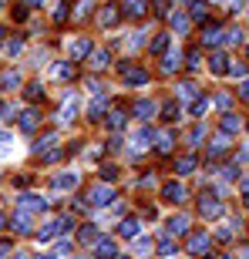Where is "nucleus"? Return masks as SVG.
<instances>
[{
  "label": "nucleus",
  "instance_id": "obj_1",
  "mask_svg": "<svg viewBox=\"0 0 249 259\" xmlns=\"http://www.w3.org/2000/svg\"><path fill=\"white\" fill-rule=\"evenodd\" d=\"M71 226H74V219H71V215H61V219L48 222V226H44V229L37 232V239H40V242H51L54 236H61V232H67Z\"/></svg>",
  "mask_w": 249,
  "mask_h": 259
},
{
  "label": "nucleus",
  "instance_id": "obj_2",
  "mask_svg": "<svg viewBox=\"0 0 249 259\" xmlns=\"http://www.w3.org/2000/svg\"><path fill=\"white\" fill-rule=\"evenodd\" d=\"M118 71H121V81H124V84H132V88H138V84H145V81H148V71H145V67H138V64H124V61H121V67H118Z\"/></svg>",
  "mask_w": 249,
  "mask_h": 259
},
{
  "label": "nucleus",
  "instance_id": "obj_3",
  "mask_svg": "<svg viewBox=\"0 0 249 259\" xmlns=\"http://www.w3.org/2000/svg\"><path fill=\"white\" fill-rule=\"evenodd\" d=\"M199 215H202V219H219V215H222V202L216 199V195H202Z\"/></svg>",
  "mask_w": 249,
  "mask_h": 259
},
{
  "label": "nucleus",
  "instance_id": "obj_4",
  "mask_svg": "<svg viewBox=\"0 0 249 259\" xmlns=\"http://www.w3.org/2000/svg\"><path fill=\"white\" fill-rule=\"evenodd\" d=\"M111 199H115V189H111V185H95V189L88 192V202H91V205H111Z\"/></svg>",
  "mask_w": 249,
  "mask_h": 259
},
{
  "label": "nucleus",
  "instance_id": "obj_5",
  "mask_svg": "<svg viewBox=\"0 0 249 259\" xmlns=\"http://www.w3.org/2000/svg\"><path fill=\"white\" fill-rule=\"evenodd\" d=\"M189 252L192 256H209V236H205V232H192L189 236Z\"/></svg>",
  "mask_w": 249,
  "mask_h": 259
},
{
  "label": "nucleus",
  "instance_id": "obj_6",
  "mask_svg": "<svg viewBox=\"0 0 249 259\" xmlns=\"http://www.w3.org/2000/svg\"><path fill=\"white\" fill-rule=\"evenodd\" d=\"M115 239H108V236H98V242H95V256L98 259H115Z\"/></svg>",
  "mask_w": 249,
  "mask_h": 259
},
{
  "label": "nucleus",
  "instance_id": "obj_7",
  "mask_svg": "<svg viewBox=\"0 0 249 259\" xmlns=\"http://www.w3.org/2000/svg\"><path fill=\"white\" fill-rule=\"evenodd\" d=\"M118 17H121V10H118L115 4H108V7H101V10H98V24H101V27H115V24H118Z\"/></svg>",
  "mask_w": 249,
  "mask_h": 259
},
{
  "label": "nucleus",
  "instance_id": "obj_8",
  "mask_svg": "<svg viewBox=\"0 0 249 259\" xmlns=\"http://www.w3.org/2000/svg\"><path fill=\"white\" fill-rule=\"evenodd\" d=\"M10 229L20 232V236H30V232H34V222H30L27 212H20V215H14V219H10Z\"/></svg>",
  "mask_w": 249,
  "mask_h": 259
},
{
  "label": "nucleus",
  "instance_id": "obj_9",
  "mask_svg": "<svg viewBox=\"0 0 249 259\" xmlns=\"http://www.w3.org/2000/svg\"><path fill=\"white\" fill-rule=\"evenodd\" d=\"M20 209H27V212H44V209H48V202H44V199H40V195H20Z\"/></svg>",
  "mask_w": 249,
  "mask_h": 259
},
{
  "label": "nucleus",
  "instance_id": "obj_10",
  "mask_svg": "<svg viewBox=\"0 0 249 259\" xmlns=\"http://www.w3.org/2000/svg\"><path fill=\"white\" fill-rule=\"evenodd\" d=\"M162 195H165V202H185V189L179 182H165L162 185Z\"/></svg>",
  "mask_w": 249,
  "mask_h": 259
},
{
  "label": "nucleus",
  "instance_id": "obj_11",
  "mask_svg": "<svg viewBox=\"0 0 249 259\" xmlns=\"http://www.w3.org/2000/svg\"><path fill=\"white\" fill-rule=\"evenodd\" d=\"M209 71H212V74H226V71H229V58H226L222 51H212V58H209Z\"/></svg>",
  "mask_w": 249,
  "mask_h": 259
},
{
  "label": "nucleus",
  "instance_id": "obj_12",
  "mask_svg": "<svg viewBox=\"0 0 249 259\" xmlns=\"http://www.w3.org/2000/svg\"><path fill=\"white\" fill-rule=\"evenodd\" d=\"M105 115H108V101L98 95L95 101H91V108H88V118H91V121H98V118H105Z\"/></svg>",
  "mask_w": 249,
  "mask_h": 259
},
{
  "label": "nucleus",
  "instance_id": "obj_13",
  "mask_svg": "<svg viewBox=\"0 0 249 259\" xmlns=\"http://www.w3.org/2000/svg\"><path fill=\"white\" fill-rule=\"evenodd\" d=\"M85 54H91V40H88V37H77L74 44H71V61H81Z\"/></svg>",
  "mask_w": 249,
  "mask_h": 259
},
{
  "label": "nucleus",
  "instance_id": "obj_14",
  "mask_svg": "<svg viewBox=\"0 0 249 259\" xmlns=\"http://www.w3.org/2000/svg\"><path fill=\"white\" fill-rule=\"evenodd\" d=\"M189 232V219L185 215H172L169 219V236H185Z\"/></svg>",
  "mask_w": 249,
  "mask_h": 259
},
{
  "label": "nucleus",
  "instance_id": "obj_15",
  "mask_svg": "<svg viewBox=\"0 0 249 259\" xmlns=\"http://www.w3.org/2000/svg\"><path fill=\"white\" fill-rule=\"evenodd\" d=\"M152 115H155V105L148 101V98H142V101H135V118H142V121H148Z\"/></svg>",
  "mask_w": 249,
  "mask_h": 259
},
{
  "label": "nucleus",
  "instance_id": "obj_16",
  "mask_svg": "<svg viewBox=\"0 0 249 259\" xmlns=\"http://www.w3.org/2000/svg\"><path fill=\"white\" fill-rule=\"evenodd\" d=\"M145 10H148V0H124V14L128 17H142Z\"/></svg>",
  "mask_w": 249,
  "mask_h": 259
},
{
  "label": "nucleus",
  "instance_id": "obj_17",
  "mask_svg": "<svg viewBox=\"0 0 249 259\" xmlns=\"http://www.w3.org/2000/svg\"><path fill=\"white\" fill-rule=\"evenodd\" d=\"M105 118H108V128H111V132H121V128H124V111H121V108H111Z\"/></svg>",
  "mask_w": 249,
  "mask_h": 259
},
{
  "label": "nucleus",
  "instance_id": "obj_18",
  "mask_svg": "<svg viewBox=\"0 0 249 259\" xmlns=\"http://www.w3.org/2000/svg\"><path fill=\"white\" fill-rule=\"evenodd\" d=\"M118 236H124V239H135V236H138V219H121V226H118Z\"/></svg>",
  "mask_w": 249,
  "mask_h": 259
},
{
  "label": "nucleus",
  "instance_id": "obj_19",
  "mask_svg": "<svg viewBox=\"0 0 249 259\" xmlns=\"http://www.w3.org/2000/svg\"><path fill=\"white\" fill-rule=\"evenodd\" d=\"M172 145H175L172 132H158L155 135V148H158V152H172Z\"/></svg>",
  "mask_w": 249,
  "mask_h": 259
},
{
  "label": "nucleus",
  "instance_id": "obj_20",
  "mask_svg": "<svg viewBox=\"0 0 249 259\" xmlns=\"http://www.w3.org/2000/svg\"><path fill=\"white\" fill-rule=\"evenodd\" d=\"M222 34H226V30H219V27H205V30H202V44L216 48V44L222 40Z\"/></svg>",
  "mask_w": 249,
  "mask_h": 259
},
{
  "label": "nucleus",
  "instance_id": "obj_21",
  "mask_svg": "<svg viewBox=\"0 0 249 259\" xmlns=\"http://www.w3.org/2000/svg\"><path fill=\"white\" fill-rule=\"evenodd\" d=\"M51 185H54V189H74L77 185V175L71 172V175H54V179H51Z\"/></svg>",
  "mask_w": 249,
  "mask_h": 259
},
{
  "label": "nucleus",
  "instance_id": "obj_22",
  "mask_svg": "<svg viewBox=\"0 0 249 259\" xmlns=\"http://www.w3.org/2000/svg\"><path fill=\"white\" fill-rule=\"evenodd\" d=\"M192 168H195V155H182V158L175 162V172L179 175H189Z\"/></svg>",
  "mask_w": 249,
  "mask_h": 259
},
{
  "label": "nucleus",
  "instance_id": "obj_23",
  "mask_svg": "<svg viewBox=\"0 0 249 259\" xmlns=\"http://www.w3.org/2000/svg\"><path fill=\"white\" fill-rule=\"evenodd\" d=\"M20 128H24V132H34V128H37V111H34V108L20 115Z\"/></svg>",
  "mask_w": 249,
  "mask_h": 259
},
{
  "label": "nucleus",
  "instance_id": "obj_24",
  "mask_svg": "<svg viewBox=\"0 0 249 259\" xmlns=\"http://www.w3.org/2000/svg\"><path fill=\"white\" fill-rule=\"evenodd\" d=\"M239 128H242V121L232 115V111H229V115H222V132H239Z\"/></svg>",
  "mask_w": 249,
  "mask_h": 259
},
{
  "label": "nucleus",
  "instance_id": "obj_25",
  "mask_svg": "<svg viewBox=\"0 0 249 259\" xmlns=\"http://www.w3.org/2000/svg\"><path fill=\"white\" fill-rule=\"evenodd\" d=\"M108 64V51L101 48V51H91V67H95V71H101V67Z\"/></svg>",
  "mask_w": 249,
  "mask_h": 259
},
{
  "label": "nucleus",
  "instance_id": "obj_26",
  "mask_svg": "<svg viewBox=\"0 0 249 259\" xmlns=\"http://www.w3.org/2000/svg\"><path fill=\"white\" fill-rule=\"evenodd\" d=\"M152 138H155V135L148 132V128H142V132L135 135V148H138V152H142V148H148V142H152Z\"/></svg>",
  "mask_w": 249,
  "mask_h": 259
},
{
  "label": "nucleus",
  "instance_id": "obj_27",
  "mask_svg": "<svg viewBox=\"0 0 249 259\" xmlns=\"http://www.w3.org/2000/svg\"><path fill=\"white\" fill-rule=\"evenodd\" d=\"M229 148V142H226V135H219V138H212V145H209V155H222Z\"/></svg>",
  "mask_w": 249,
  "mask_h": 259
},
{
  "label": "nucleus",
  "instance_id": "obj_28",
  "mask_svg": "<svg viewBox=\"0 0 249 259\" xmlns=\"http://www.w3.org/2000/svg\"><path fill=\"white\" fill-rule=\"evenodd\" d=\"M175 115H179V101H165L162 105V118L165 121H175Z\"/></svg>",
  "mask_w": 249,
  "mask_h": 259
},
{
  "label": "nucleus",
  "instance_id": "obj_29",
  "mask_svg": "<svg viewBox=\"0 0 249 259\" xmlns=\"http://www.w3.org/2000/svg\"><path fill=\"white\" fill-rule=\"evenodd\" d=\"M169 24H172L179 34H182V30H189V17H185V14H172V17H169Z\"/></svg>",
  "mask_w": 249,
  "mask_h": 259
},
{
  "label": "nucleus",
  "instance_id": "obj_30",
  "mask_svg": "<svg viewBox=\"0 0 249 259\" xmlns=\"http://www.w3.org/2000/svg\"><path fill=\"white\" fill-rule=\"evenodd\" d=\"M189 111H192L195 118H199V115H205V111H209V101H205V98H195V101L189 105Z\"/></svg>",
  "mask_w": 249,
  "mask_h": 259
},
{
  "label": "nucleus",
  "instance_id": "obj_31",
  "mask_svg": "<svg viewBox=\"0 0 249 259\" xmlns=\"http://www.w3.org/2000/svg\"><path fill=\"white\" fill-rule=\"evenodd\" d=\"M54 142H58V135H54V132H51V135H44V138H37V145H34V152H44V148H51V145H54Z\"/></svg>",
  "mask_w": 249,
  "mask_h": 259
},
{
  "label": "nucleus",
  "instance_id": "obj_32",
  "mask_svg": "<svg viewBox=\"0 0 249 259\" xmlns=\"http://www.w3.org/2000/svg\"><path fill=\"white\" fill-rule=\"evenodd\" d=\"M179 98H185V101H195V84H192V81H182V84H179Z\"/></svg>",
  "mask_w": 249,
  "mask_h": 259
},
{
  "label": "nucleus",
  "instance_id": "obj_33",
  "mask_svg": "<svg viewBox=\"0 0 249 259\" xmlns=\"http://www.w3.org/2000/svg\"><path fill=\"white\" fill-rule=\"evenodd\" d=\"M189 17L192 20H202V17H205V4H202V0H195V4L189 7Z\"/></svg>",
  "mask_w": 249,
  "mask_h": 259
},
{
  "label": "nucleus",
  "instance_id": "obj_34",
  "mask_svg": "<svg viewBox=\"0 0 249 259\" xmlns=\"http://www.w3.org/2000/svg\"><path fill=\"white\" fill-rule=\"evenodd\" d=\"M165 48H169V34H158V37L152 40V54H162Z\"/></svg>",
  "mask_w": 249,
  "mask_h": 259
},
{
  "label": "nucleus",
  "instance_id": "obj_35",
  "mask_svg": "<svg viewBox=\"0 0 249 259\" xmlns=\"http://www.w3.org/2000/svg\"><path fill=\"white\" fill-rule=\"evenodd\" d=\"M222 40H226V44H239V40H242V30H239V27L226 30V34H222Z\"/></svg>",
  "mask_w": 249,
  "mask_h": 259
},
{
  "label": "nucleus",
  "instance_id": "obj_36",
  "mask_svg": "<svg viewBox=\"0 0 249 259\" xmlns=\"http://www.w3.org/2000/svg\"><path fill=\"white\" fill-rule=\"evenodd\" d=\"M74 111H77V105H74V101H67V105L61 108V121H71V118H74Z\"/></svg>",
  "mask_w": 249,
  "mask_h": 259
},
{
  "label": "nucleus",
  "instance_id": "obj_37",
  "mask_svg": "<svg viewBox=\"0 0 249 259\" xmlns=\"http://www.w3.org/2000/svg\"><path fill=\"white\" fill-rule=\"evenodd\" d=\"M175 64H179V58H175V54H165V61H162V71H165V74H172V71H175Z\"/></svg>",
  "mask_w": 249,
  "mask_h": 259
},
{
  "label": "nucleus",
  "instance_id": "obj_38",
  "mask_svg": "<svg viewBox=\"0 0 249 259\" xmlns=\"http://www.w3.org/2000/svg\"><path fill=\"white\" fill-rule=\"evenodd\" d=\"M20 84V74L17 71H7V74H4V88H17Z\"/></svg>",
  "mask_w": 249,
  "mask_h": 259
},
{
  "label": "nucleus",
  "instance_id": "obj_39",
  "mask_svg": "<svg viewBox=\"0 0 249 259\" xmlns=\"http://www.w3.org/2000/svg\"><path fill=\"white\" fill-rule=\"evenodd\" d=\"M81 239L85 242H98V229L95 226H85V229H81Z\"/></svg>",
  "mask_w": 249,
  "mask_h": 259
},
{
  "label": "nucleus",
  "instance_id": "obj_40",
  "mask_svg": "<svg viewBox=\"0 0 249 259\" xmlns=\"http://www.w3.org/2000/svg\"><path fill=\"white\" fill-rule=\"evenodd\" d=\"M54 74H58V77H74V67H67V64H58V67H54Z\"/></svg>",
  "mask_w": 249,
  "mask_h": 259
},
{
  "label": "nucleus",
  "instance_id": "obj_41",
  "mask_svg": "<svg viewBox=\"0 0 249 259\" xmlns=\"http://www.w3.org/2000/svg\"><path fill=\"white\" fill-rule=\"evenodd\" d=\"M115 175H118V168H115V165H105V168H101V179H105V182H111Z\"/></svg>",
  "mask_w": 249,
  "mask_h": 259
},
{
  "label": "nucleus",
  "instance_id": "obj_42",
  "mask_svg": "<svg viewBox=\"0 0 249 259\" xmlns=\"http://www.w3.org/2000/svg\"><path fill=\"white\" fill-rule=\"evenodd\" d=\"M202 135H205V132H202V125H199V128H192V132H189V142H192V145H199V142H202Z\"/></svg>",
  "mask_w": 249,
  "mask_h": 259
},
{
  "label": "nucleus",
  "instance_id": "obj_43",
  "mask_svg": "<svg viewBox=\"0 0 249 259\" xmlns=\"http://www.w3.org/2000/svg\"><path fill=\"white\" fill-rule=\"evenodd\" d=\"M40 95H44V91H40V84H30V88H27V98H30V101H37Z\"/></svg>",
  "mask_w": 249,
  "mask_h": 259
},
{
  "label": "nucleus",
  "instance_id": "obj_44",
  "mask_svg": "<svg viewBox=\"0 0 249 259\" xmlns=\"http://www.w3.org/2000/svg\"><path fill=\"white\" fill-rule=\"evenodd\" d=\"M67 252H71V242H67V239L58 242V256H67Z\"/></svg>",
  "mask_w": 249,
  "mask_h": 259
},
{
  "label": "nucleus",
  "instance_id": "obj_45",
  "mask_svg": "<svg viewBox=\"0 0 249 259\" xmlns=\"http://www.w3.org/2000/svg\"><path fill=\"white\" fill-rule=\"evenodd\" d=\"M20 48H24L20 40H10V44H7V51H10V54H20Z\"/></svg>",
  "mask_w": 249,
  "mask_h": 259
},
{
  "label": "nucleus",
  "instance_id": "obj_46",
  "mask_svg": "<svg viewBox=\"0 0 249 259\" xmlns=\"http://www.w3.org/2000/svg\"><path fill=\"white\" fill-rule=\"evenodd\" d=\"M172 249H175L172 239H165V242H162V256H172Z\"/></svg>",
  "mask_w": 249,
  "mask_h": 259
},
{
  "label": "nucleus",
  "instance_id": "obj_47",
  "mask_svg": "<svg viewBox=\"0 0 249 259\" xmlns=\"http://www.w3.org/2000/svg\"><path fill=\"white\" fill-rule=\"evenodd\" d=\"M229 74H232V77H242V74H246V67L236 64V67H229Z\"/></svg>",
  "mask_w": 249,
  "mask_h": 259
},
{
  "label": "nucleus",
  "instance_id": "obj_48",
  "mask_svg": "<svg viewBox=\"0 0 249 259\" xmlns=\"http://www.w3.org/2000/svg\"><path fill=\"white\" fill-rule=\"evenodd\" d=\"M239 95H242V98H249V77H246V81H242V88H239Z\"/></svg>",
  "mask_w": 249,
  "mask_h": 259
},
{
  "label": "nucleus",
  "instance_id": "obj_49",
  "mask_svg": "<svg viewBox=\"0 0 249 259\" xmlns=\"http://www.w3.org/2000/svg\"><path fill=\"white\" fill-rule=\"evenodd\" d=\"M4 226H7V215H4V212H0V229H4Z\"/></svg>",
  "mask_w": 249,
  "mask_h": 259
},
{
  "label": "nucleus",
  "instance_id": "obj_50",
  "mask_svg": "<svg viewBox=\"0 0 249 259\" xmlns=\"http://www.w3.org/2000/svg\"><path fill=\"white\" fill-rule=\"evenodd\" d=\"M37 259H58V256H54V252H48V256H37Z\"/></svg>",
  "mask_w": 249,
  "mask_h": 259
},
{
  "label": "nucleus",
  "instance_id": "obj_51",
  "mask_svg": "<svg viewBox=\"0 0 249 259\" xmlns=\"http://www.w3.org/2000/svg\"><path fill=\"white\" fill-rule=\"evenodd\" d=\"M10 259H24V256H20V252H17V256H10Z\"/></svg>",
  "mask_w": 249,
  "mask_h": 259
},
{
  "label": "nucleus",
  "instance_id": "obj_52",
  "mask_svg": "<svg viewBox=\"0 0 249 259\" xmlns=\"http://www.w3.org/2000/svg\"><path fill=\"white\" fill-rule=\"evenodd\" d=\"M30 4H44V0H30Z\"/></svg>",
  "mask_w": 249,
  "mask_h": 259
},
{
  "label": "nucleus",
  "instance_id": "obj_53",
  "mask_svg": "<svg viewBox=\"0 0 249 259\" xmlns=\"http://www.w3.org/2000/svg\"><path fill=\"white\" fill-rule=\"evenodd\" d=\"M4 4H7V0H0V7H4Z\"/></svg>",
  "mask_w": 249,
  "mask_h": 259
},
{
  "label": "nucleus",
  "instance_id": "obj_54",
  "mask_svg": "<svg viewBox=\"0 0 249 259\" xmlns=\"http://www.w3.org/2000/svg\"><path fill=\"white\" fill-rule=\"evenodd\" d=\"M0 40H4V30H0Z\"/></svg>",
  "mask_w": 249,
  "mask_h": 259
},
{
  "label": "nucleus",
  "instance_id": "obj_55",
  "mask_svg": "<svg viewBox=\"0 0 249 259\" xmlns=\"http://www.w3.org/2000/svg\"><path fill=\"white\" fill-rule=\"evenodd\" d=\"M222 259H232V256H222Z\"/></svg>",
  "mask_w": 249,
  "mask_h": 259
}]
</instances>
